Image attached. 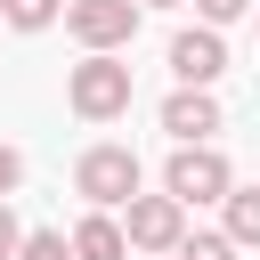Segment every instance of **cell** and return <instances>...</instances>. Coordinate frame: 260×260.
Returning a JSON list of instances; mask_svg holds the SVG:
<instances>
[{"label": "cell", "instance_id": "cell-12", "mask_svg": "<svg viewBox=\"0 0 260 260\" xmlns=\"http://www.w3.org/2000/svg\"><path fill=\"white\" fill-rule=\"evenodd\" d=\"M8 260H73V244L57 236V228H32V236H16V252Z\"/></svg>", "mask_w": 260, "mask_h": 260}, {"label": "cell", "instance_id": "cell-17", "mask_svg": "<svg viewBox=\"0 0 260 260\" xmlns=\"http://www.w3.org/2000/svg\"><path fill=\"white\" fill-rule=\"evenodd\" d=\"M130 260H171V252H130Z\"/></svg>", "mask_w": 260, "mask_h": 260}, {"label": "cell", "instance_id": "cell-14", "mask_svg": "<svg viewBox=\"0 0 260 260\" xmlns=\"http://www.w3.org/2000/svg\"><path fill=\"white\" fill-rule=\"evenodd\" d=\"M16 187H24V154H16V146H0V195H16Z\"/></svg>", "mask_w": 260, "mask_h": 260}, {"label": "cell", "instance_id": "cell-13", "mask_svg": "<svg viewBox=\"0 0 260 260\" xmlns=\"http://www.w3.org/2000/svg\"><path fill=\"white\" fill-rule=\"evenodd\" d=\"M195 16L203 24H236V16H252V0H195Z\"/></svg>", "mask_w": 260, "mask_h": 260}, {"label": "cell", "instance_id": "cell-16", "mask_svg": "<svg viewBox=\"0 0 260 260\" xmlns=\"http://www.w3.org/2000/svg\"><path fill=\"white\" fill-rule=\"evenodd\" d=\"M138 8H179V0H138Z\"/></svg>", "mask_w": 260, "mask_h": 260}, {"label": "cell", "instance_id": "cell-8", "mask_svg": "<svg viewBox=\"0 0 260 260\" xmlns=\"http://www.w3.org/2000/svg\"><path fill=\"white\" fill-rule=\"evenodd\" d=\"M65 244H73V260H130V244H122V219H114V211H98V203H89V219H81Z\"/></svg>", "mask_w": 260, "mask_h": 260}, {"label": "cell", "instance_id": "cell-7", "mask_svg": "<svg viewBox=\"0 0 260 260\" xmlns=\"http://www.w3.org/2000/svg\"><path fill=\"white\" fill-rule=\"evenodd\" d=\"M162 130H171V138H211V130H219V98L195 89V81H179V89L162 98Z\"/></svg>", "mask_w": 260, "mask_h": 260}, {"label": "cell", "instance_id": "cell-11", "mask_svg": "<svg viewBox=\"0 0 260 260\" xmlns=\"http://www.w3.org/2000/svg\"><path fill=\"white\" fill-rule=\"evenodd\" d=\"M171 260H236V244H228L219 228H195V236H179V244H171Z\"/></svg>", "mask_w": 260, "mask_h": 260}, {"label": "cell", "instance_id": "cell-9", "mask_svg": "<svg viewBox=\"0 0 260 260\" xmlns=\"http://www.w3.org/2000/svg\"><path fill=\"white\" fill-rule=\"evenodd\" d=\"M219 211H228V244H260V187H228L219 195Z\"/></svg>", "mask_w": 260, "mask_h": 260}, {"label": "cell", "instance_id": "cell-5", "mask_svg": "<svg viewBox=\"0 0 260 260\" xmlns=\"http://www.w3.org/2000/svg\"><path fill=\"white\" fill-rule=\"evenodd\" d=\"M187 236V203L179 195H130L122 203V244L130 252H171Z\"/></svg>", "mask_w": 260, "mask_h": 260}, {"label": "cell", "instance_id": "cell-18", "mask_svg": "<svg viewBox=\"0 0 260 260\" xmlns=\"http://www.w3.org/2000/svg\"><path fill=\"white\" fill-rule=\"evenodd\" d=\"M252 8H260V0H252Z\"/></svg>", "mask_w": 260, "mask_h": 260}, {"label": "cell", "instance_id": "cell-15", "mask_svg": "<svg viewBox=\"0 0 260 260\" xmlns=\"http://www.w3.org/2000/svg\"><path fill=\"white\" fill-rule=\"evenodd\" d=\"M16 236H24V228H16V203H8V195H0V260H8V252H16Z\"/></svg>", "mask_w": 260, "mask_h": 260}, {"label": "cell", "instance_id": "cell-6", "mask_svg": "<svg viewBox=\"0 0 260 260\" xmlns=\"http://www.w3.org/2000/svg\"><path fill=\"white\" fill-rule=\"evenodd\" d=\"M171 73L195 81V89H211V81L228 73V41H219V24H187V32H171Z\"/></svg>", "mask_w": 260, "mask_h": 260}, {"label": "cell", "instance_id": "cell-10", "mask_svg": "<svg viewBox=\"0 0 260 260\" xmlns=\"http://www.w3.org/2000/svg\"><path fill=\"white\" fill-rule=\"evenodd\" d=\"M57 8L65 0H0V24L8 32H41V24H57Z\"/></svg>", "mask_w": 260, "mask_h": 260}, {"label": "cell", "instance_id": "cell-3", "mask_svg": "<svg viewBox=\"0 0 260 260\" xmlns=\"http://www.w3.org/2000/svg\"><path fill=\"white\" fill-rule=\"evenodd\" d=\"M138 179H146V171H138V154H130V146H114V138H98V146L73 162V195H89L98 211H122V203L138 195Z\"/></svg>", "mask_w": 260, "mask_h": 260}, {"label": "cell", "instance_id": "cell-1", "mask_svg": "<svg viewBox=\"0 0 260 260\" xmlns=\"http://www.w3.org/2000/svg\"><path fill=\"white\" fill-rule=\"evenodd\" d=\"M65 106H73L81 122L130 114V65H122V49H89V57L65 73Z\"/></svg>", "mask_w": 260, "mask_h": 260}, {"label": "cell", "instance_id": "cell-4", "mask_svg": "<svg viewBox=\"0 0 260 260\" xmlns=\"http://www.w3.org/2000/svg\"><path fill=\"white\" fill-rule=\"evenodd\" d=\"M57 16L81 49H130L138 41V0H65Z\"/></svg>", "mask_w": 260, "mask_h": 260}, {"label": "cell", "instance_id": "cell-2", "mask_svg": "<svg viewBox=\"0 0 260 260\" xmlns=\"http://www.w3.org/2000/svg\"><path fill=\"white\" fill-rule=\"evenodd\" d=\"M228 187H236V171H228V154H219L211 138H179V146H171V162H162V195H179V203L195 211V203H219Z\"/></svg>", "mask_w": 260, "mask_h": 260}]
</instances>
